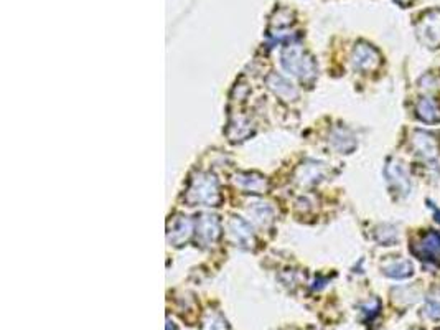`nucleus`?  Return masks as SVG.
Wrapping results in <instances>:
<instances>
[{
  "instance_id": "nucleus-1",
  "label": "nucleus",
  "mask_w": 440,
  "mask_h": 330,
  "mask_svg": "<svg viewBox=\"0 0 440 330\" xmlns=\"http://www.w3.org/2000/svg\"><path fill=\"white\" fill-rule=\"evenodd\" d=\"M185 201L188 205L217 206L219 203V189L217 178L210 173H196L188 187Z\"/></svg>"
},
{
  "instance_id": "nucleus-2",
  "label": "nucleus",
  "mask_w": 440,
  "mask_h": 330,
  "mask_svg": "<svg viewBox=\"0 0 440 330\" xmlns=\"http://www.w3.org/2000/svg\"><path fill=\"white\" fill-rule=\"evenodd\" d=\"M282 66L284 70L299 76L300 80L310 81L315 78L317 68H315L314 59L304 52L300 45H288L282 53Z\"/></svg>"
},
{
  "instance_id": "nucleus-3",
  "label": "nucleus",
  "mask_w": 440,
  "mask_h": 330,
  "mask_svg": "<svg viewBox=\"0 0 440 330\" xmlns=\"http://www.w3.org/2000/svg\"><path fill=\"white\" fill-rule=\"evenodd\" d=\"M384 175L389 183V189L399 199H406L412 190V180L406 165L397 159H389L384 168Z\"/></svg>"
},
{
  "instance_id": "nucleus-4",
  "label": "nucleus",
  "mask_w": 440,
  "mask_h": 330,
  "mask_svg": "<svg viewBox=\"0 0 440 330\" xmlns=\"http://www.w3.org/2000/svg\"><path fill=\"white\" fill-rule=\"evenodd\" d=\"M416 31L419 40L429 48L440 47V10L425 12L417 22Z\"/></svg>"
},
{
  "instance_id": "nucleus-5",
  "label": "nucleus",
  "mask_w": 440,
  "mask_h": 330,
  "mask_svg": "<svg viewBox=\"0 0 440 330\" xmlns=\"http://www.w3.org/2000/svg\"><path fill=\"white\" fill-rule=\"evenodd\" d=\"M411 251L417 258L427 263L440 264V233L427 231L411 245Z\"/></svg>"
},
{
  "instance_id": "nucleus-6",
  "label": "nucleus",
  "mask_w": 440,
  "mask_h": 330,
  "mask_svg": "<svg viewBox=\"0 0 440 330\" xmlns=\"http://www.w3.org/2000/svg\"><path fill=\"white\" fill-rule=\"evenodd\" d=\"M351 65L356 71L363 73L374 71L376 68L381 65V55H379V52L374 47L365 43V41H360V43L353 48Z\"/></svg>"
},
{
  "instance_id": "nucleus-7",
  "label": "nucleus",
  "mask_w": 440,
  "mask_h": 330,
  "mask_svg": "<svg viewBox=\"0 0 440 330\" xmlns=\"http://www.w3.org/2000/svg\"><path fill=\"white\" fill-rule=\"evenodd\" d=\"M411 148L414 152L423 157L425 162L434 164L437 162L439 157V145L435 137L430 132L425 131H414L411 136Z\"/></svg>"
},
{
  "instance_id": "nucleus-8",
  "label": "nucleus",
  "mask_w": 440,
  "mask_h": 330,
  "mask_svg": "<svg viewBox=\"0 0 440 330\" xmlns=\"http://www.w3.org/2000/svg\"><path fill=\"white\" fill-rule=\"evenodd\" d=\"M196 233H198L200 241L203 245H212L219 238L221 227H219V220L214 215H201L196 222Z\"/></svg>"
},
{
  "instance_id": "nucleus-9",
  "label": "nucleus",
  "mask_w": 440,
  "mask_h": 330,
  "mask_svg": "<svg viewBox=\"0 0 440 330\" xmlns=\"http://www.w3.org/2000/svg\"><path fill=\"white\" fill-rule=\"evenodd\" d=\"M416 116L427 124L440 122V104L434 98L424 96V98L417 101Z\"/></svg>"
},
{
  "instance_id": "nucleus-10",
  "label": "nucleus",
  "mask_w": 440,
  "mask_h": 330,
  "mask_svg": "<svg viewBox=\"0 0 440 330\" xmlns=\"http://www.w3.org/2000/svg\"><path fill=\"white\" fill-rule=\"evenodd\" d=\"M191 231H193L191 220H188L186 217H177L168 228V241L175 246H180L191 236Z\"/></svg>"
},
{
  "instance_id": "nucleus-11",
  "label": "nucleus",
  "mask_w": 440,
  "mask_h": 330,
  "mask_svg": "<svg viewBox=\"0 0 440 330\" xmlns=\"http://www.w3.org/2000/svg\"><path fill=\"white\" fill-rule=\"evenodd\" d=\"M383 273L393 279H406L414 274V264L409 259L391 258L383 264Z\"/></svg>"
},
{
  "instance_id": "nucleus-12",
  "label": "nucleus",
  "mask_w": 440,
  "mask_h": 330,
  "mask_svg": "<svg viewBox=\"0 0 440 330\" xmlns=\"http://www.w3.org/2000/svg\"><path fill=\"white\" fill-rule=\"evenodd\" d=\"M229 235L233 236L235 243H237L240 246H253L254 238H253V231H251L249 224H247L244 220L233 217L229 220Z\"/></svg>"
},
{
  "instance_id": "nucleus-13",
  "label": "nucleus",
  "mask_w": 440,
  "mask_h": 330,
  "mask_svg": "<svg viewBox=\"0 0 440 330\" xmlns=\"http://www.w3.org/2000/svg\"><path fill=\"white\" fill-rule=\"evenodd\" d=\"M235 183L240 189L249 194H264L267 190V180L258 173H237Z\"/></svg>"
},
{
  "instance_id": "nucleus-14",
  "label": "nucleus",
  "mask_w": 440,
  "mask_h": 330,
  "mask_svg": "<svg viewBox=\"0 0 440 330\" xmlns=\"http://www.w3.org/2000/svg\"><path fill=\"white\" fill-rule=\"evenodd\" d=\"M267 86L284 101H292L297 98V89L281 75H270L267 78Z\"/></svg>"
},
{
  "instance_id": "nucleus-15",
  "label": "nucleus",
  "mask_w": 440,
  "mask_h": 330,
  "mask_svg": "<svg viewBox=\"0 0 440 330\" xmlns=\"http://www.w3.org/2000/svg\"><path fill=\"white\" fill-rule=\"evenodd\" d=\"M249 215L253 217L256 223L261 224V227H267V224L274 220V210L270 208L267 203H261V201L251 203Z\"/></svg>"
},
{
  "instance_id": "nucleus-16",
  "label": "nucleus",
  "mask_w": 440,
  "mask_h": 330,
  "mask_svg": "<svg viewBox=\"0 0 440 330\" xmlns=\"http://www.w3.org/2000/svg\"><path fill=\"white\" fill-rule=\"evenodd\" d=\"M374 238L383 246H393L399 240V231L394 224H379L374 230Z\"/></svg>"
},
{
  "instance_id": "nucleus-17",
  "label": "nucleus",
  "mask_w": 440,
  "mask_h": 330,
  "mask_svg": "<svg viewBox=\"0 0 440 330\" xmlns=\"http://www.w3.org/2000/svg\"><path fill=\"white\" fill-rule=\"evenodd\" d=\"M332 145L340 152H350V150L355 149L356 142L355 137H353L346 129H337L332 134Z\"/></svg>"
},
{
  "instance_id": "nucleus-18",
  "label": "nucleus",
  "mask_w": 440,
  "mask_h": 330,
  "mask_svg": "<svg viewBox=\"0 0 440 330\" xmlns=\"http://www.w3.org/2000/svg\"><path fill=\"white\" fill-rule=\"evenodd\" d=\"M201 330H228V324L221 314L212 310V313H208L205 315Z\"/></svg>"
},
{
  "instance_id": "nucleus-19",
  "label": "nucleus",
  "mask_w": 440,
  "mask_h": 330,
  "mask_svg": "<svg viewBox=\"0 0 440 330\" xmlns=\"http://www.w3.org/2000/svg\"><path fill=\"white\" fill-rule=\"evenodd\" d=\"M302 182L304 183H310V182H317L318 178L323 177V167L322 164H310V165H304L302 168Z\"/></svg>"
},
{
  "instance_id": "nucleus-20",
  "label": "nucleus",
  "mask_w": 440,
  "mask_h": 330,
  "mask_svg": "<svg viewBox=\"0 0 440 330\" xmlns=\"http://www.w3.org/2000/svg\"><path fill=\"white\" fill-rule=\"evenodd\" d=\"M379 309H381V302L378 299H371L369 302L361 306V314L365 315L366 320H373L379 314Z\"/></svg>"
},
{
  "instance_id": "nucleus-21",
  "label": "nucleus",
  "mask_w": 440,
  "mask_h": 330,
  "mask_svg": "<svg viewBox=\"0 0 440 330\" xmlns=\"http://www.w3.org/2000/svg\"><path fill=\"white\" fill-rule=\"evenodd\" d=\"M424 310H425V314H427L430 319L440 320V297L430 296L429 299L425 301Z\"/></svg>"
},
{
  "instance_id": "nucleus-22",
  "label": "nucleus",
  "mask_w": 440,
  "mask_h": 330,
  "mask_svg": "<svg viewBox=\"0 0 440 330\" xmlns=\"http://www.w3.org/2000/svg\"><path fill=\"white\" fill-rule=\"evenodd\" d=\"M396 2L399 3V6H402V7H407L412 2V0H396Z\"/></svg>"
},
{
  "instance_id": "nucleus-23",
  "label": "nucleus",
  "mask_w": 440,
  "mask_h": 330,
  "mask_svg": "<svg viewBox=\"0 0 440 330\" xmlns=\"http://www.w3.org/2000/svg\"><path fill=\"white\" fill-rule=\"evenodd\" d=\"M412 330H420V329H412Z\"/></svg>"
},
{
  "instance_id": "nucleus-24",
  "label": "nucleus",
  "mask_w": 440,
  "mask_h": 330,
  "mask_svg": "<svg viewBox=\"0 0 440 330\" xmlns=\"http://www.w3.org/2000/svg\"><path fill=\"white\" fill-rule=\"evenodd\" d=\"M439 330H440V329H439Z\"/></svg>"
}]
</instances>
